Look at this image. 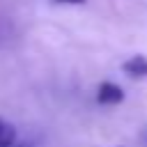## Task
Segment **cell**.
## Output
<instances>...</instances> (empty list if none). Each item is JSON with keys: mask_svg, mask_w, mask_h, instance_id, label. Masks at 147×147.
Wrapping results in <instances>:
<instances>
[{"mask_svg": "<svg viewBox=\"0 0 147 147\" xmlns=\"http://www.w3.org/2000/svg\"><path fill=\"white\" fill-rule=\"evenodd\" d=\"M96 101H99L101 106H117V103L124 101V92H122L119 85L106 80V83H101L99 90H96Z\"/></svg>", "mask_w": 147, "mask_h": 147, "instance_id": "6da1fadb", "label": "cell"}, {"mask_svg": "<svg viewBox=\"0 0 147 147\" xmlns=\"http://www.w3.org/2000/svg\"><path fill=\"white\" fill-rule=\"evenodd\" d=\"M124 74L133 76V78H147V57L145 55H131L124 64H122Z\"/></svg>", "mask_w": 147, "mask_h": 147, "instance_id": "7a4b0ae2", "label": "cell"}, {"mask_svg": "<svg viewBox=\"0 0 147 147\" xmlns=\"http://www.w3.org/2000/svg\"><path fill=\"white\" fill-rule=\"evenodd\" d=\"M14 142H16L14 124H9V122H5L0 117V147H14Z\"/></svg>", "mask_w": 147, "mask_h": 147, "instance_id": "3957f363", "label": "cell"}, {"mask_svg": "<svg viewBox=\"0 0 147 147\" xmlns=\"http://www.w3.org/2000/svg\"><path fill=\"white\" fill-rule=\"evenodd\" d=\"M55 2H64V5H83L85 0H55Z\"/></svg>", "mask_w": 147, "mask_h": 147, "instance_id": "277c9868", "label": "cell"}]
</instances>
